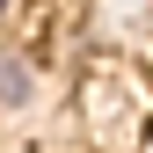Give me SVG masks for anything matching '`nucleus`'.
<instances>
[{
	"mask_svg": "<svg viewBox=\"0 0 153 153\" xmlns=\"http://www.w3.org/2000/svg\"><path fill=\"white\" fill-rule=\"evenodd\" d=\"M0 7H7V0H0Z\"/></svg>",
	"mask_w": 153,
	"mask_h": 153,
	"instance_id": "obj_3",
	"label": "nucleus"
},
{
	"mask_svg": "<svg viewBox=\"0 0 153 153\" xmlns=\"http://www.w3.org/2000/svg\"><path fill=\"white\" fill-rule=\"evenodd\" d=\"M146 153H153V131H146Z\"/></svg>",
	"mask_w": 153,
	"mask_h": 153,
	"instance_id": "obj_2",
	"label": "nucleus"
},
{
	"mask_svg": "<svg viewBox=\"0 0 153 153\" xmlns=\"http://www.w3.org/2000/svg\"><path fill=\"white\" fill-rule=\"evenodd\" d=\"M15 102H29V66H22V59L0 66V109H15Z\"/></svg>",
	"mask_w": 153,
	"mask_h": 153,
	"instance_id": "obj_1",
	"label": "nucleus"
}]
</instances>
